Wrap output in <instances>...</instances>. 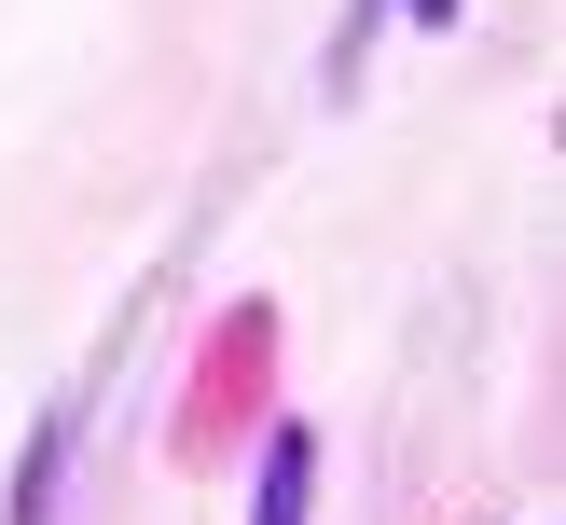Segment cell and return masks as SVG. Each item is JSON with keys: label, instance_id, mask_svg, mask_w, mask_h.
Segmentation results:
<instances>
[{"label": "cell", "instance_id": "6da1fadb", "mask_svg": "<svg viewBox=\"0 0 566 525\" xmlns=\"http://www.w3.org/2000/svg\"><path fill=\"white\" fill-rule=\"evenodd\" d=\"M304 484H318V442L276 429V442H263V525H304Z\"/></svg>", "mask_w": 566, "mask_h": 525}]
</instances>
